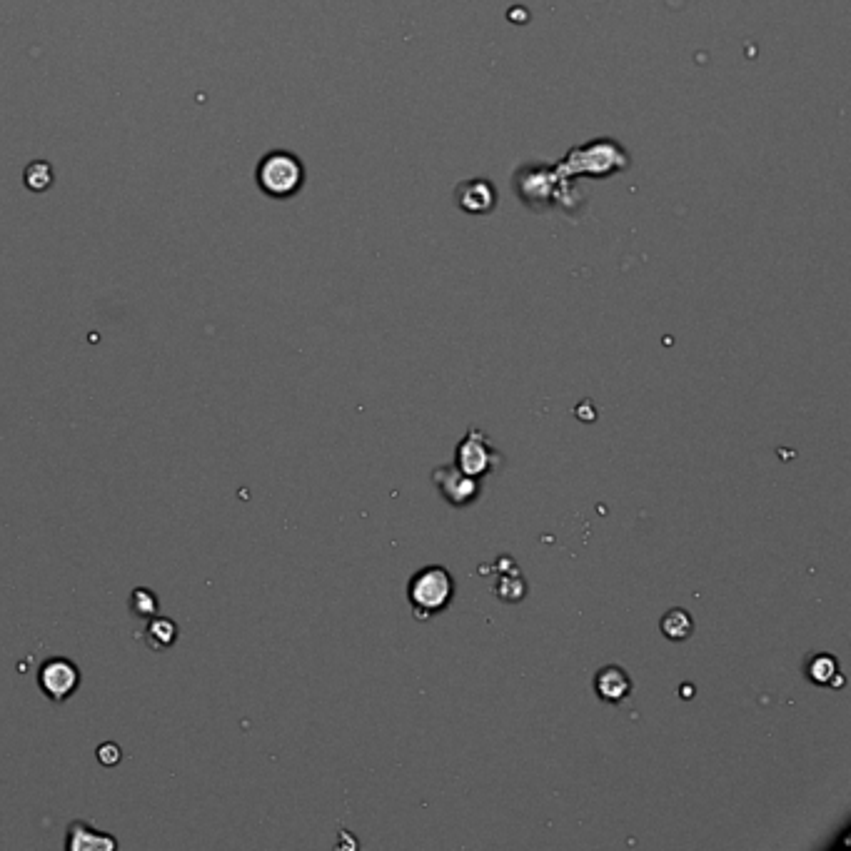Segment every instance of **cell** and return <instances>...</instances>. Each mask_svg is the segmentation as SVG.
I'll return each mask as SVG.
<instances>
[{"mask_svg": "<svg viewBox=\"0 0 851 851\" xmlns=\"http://www.w3.org/2000/svg\"><path fill=\"white\" fill-rule=\"evenodd\" d=\"M455 582L445 567H425L410 579V602L420 614H435L450 604Z\"/></svg>", "mask_w": 851, "mask_h": 851, "instance_id": "cell-1", "label": "cell"}, {"mask_svg": "<svg viewBox=\"0 0 851 851\" xmlns=\"http://www.w3.org/2000/svg\"><path fill=\"white\" fill-rule=\"evenodd\" d=\"M302 178V165L295 155L290 153H270L268 158H263L258 168V183L273 198H290L300 190Z\"/></svg>", "mask_w": 851, "mask_h": 851, "instance_id": "cell-2", "label": "cell"}, {"mask_svg": "<svg viewBox=\"0 0 851 851\" xmlns=\"http://www.w3.org/2000/svg\"><path fill=\"white\" fill-rule=\"evenodd\" d=\"M80 667L73 659L50 657L40 664L38 669V687L50 702L63 704L78 692L80 687Z\"/></svg>", "mask_w": 851, "mask_h": 851, "instance_id": "cell-3", "label": "cell"}, {"mask_svg": "<svg viewBox=\"0 0 851 851\" xmlns=\"http://www.w3.org/2000/svg\"><path fill=\"white\" fill-rule=\"evenodd\" d=\"M65 849L68 851H115L118 849V839L113 834L98 832L90 827L88 822H70L68 824V839H65Z\"/></svg>", "mask_w": 851, "mask_h": 851, "instance_id": "cell-4", "label": "cell"}, {"mask_svg": "<svg viewBox=\"0 0 851 851\" xmlns=\"http://www.w3.org/2000/svg\"><path fill=\"white\" fill-rule=\"evenodd\" d=\"M490 462H492V452L490 447L485 445V437H482L477 430H470L467 440L460 445V452H457V465H460V472H465V475L470 477H477L490 467Z\"/></svg>", "mask_w": 851, "mask_h": 851, "instance_id": "cell-5", "label": "cell"}, {"mask_svg": "<svg viewBox=\"0 0 851 851\" xmlns=\"http://www.w3.org/2000/svg\"><path fill=\"white\" fill-rule=\"evenodd\" d=\"M457 200H460V208L467 213H490L495 208V188H490L487 180H467L457 188Z\"/></svg>", "mask_w": 851, "mask_h": 851, "instance_id": "cell-6", "label": "cell"}, {"mask_svg": "<svg viewBox=\"0 0 851 851\" xmlns=\"http://www.w3.org/2000/svg\"><path fill=\"white\" fill-rule=\"evenodd\" d=\"M594 689H597L599 699L617 704L632 692V679L624 674V669L604 667L602 672L597 674V679H594Z\"/></svg>", "mask_w": 851, "mask_h": 851, "instance_id": "cell-7", "label": "cell"}, {"mask_svg": "<svg viewBox=\"0 0 851 851\" xmlns=\"http://www.w3.org/2000/svg\"><path fill=\"white\" fill-rule=\"evenodd\" d=\"M455 480L457 482H452V477L447 475V470L435 472V482L440 485L442 495H445L447 500L452 502V505H465L470 497H475L477 482L472 480L470 475H465V472H460V470H455Z\"/></svg>", "mask_w": 851, "mask_h": 851, "instance_id": "cell-8", "label": "cell"}, {"mask_svg": "<svg viewBox=\"0 0 851 851\" xmlns=\"http://www.w3.org/2000/svg\"><path fill=\"white\" fill-rule=\"evenodd\" d=\"M178 634L180 629L173 619L155 614V617L148 619V627H145V644L153 652H165V649H170L178 642Z\"/></svg>", "mask_w": 851, "mask_h": 851, "instance_id": "cell-9", "label": "cell"}, {"mask_svg": "<svg viewBox=\"0 0 851 851\" xmlns=\"http://www.w3.org/2000/svg\"><path fill=\"white\" fill-rule=\"evenodd\" d=\"M662 632L669 639H687L694 632V622L684 609H672L662 617Z\"/></svg>", "mask_w": 851, "mask_h": 851, "instance_id": "cell-10", "label": "cell"}, {"mask_svg": "<svg viewBox=\"0 0 851 851\" xmlns=\"http://www.w3.org/2000/svg\"><path fill=\"white\" fill-rule=\"evenodd\" d=\"M160 609L158 597H155L153 589L148 587H138L133 589V594H130V612L135 614L138 619H150L155 617Z\"/></svg>", "mask_w": 851, "mask_h": 851, "instance_id": "cell-11", "label": "cell"}, {"mask_svg": "<svg viewBox=\"0 0 851 851\" xmlns=\"http://www.w3.org/2000/svg\"><path fill=\"white\" fill-rule=\"evenodd\" d=\"M50 183H53V170H50L48 163L35 160V163H30L28 168H25V185H28L30 190L40 193V190H48Z\"/></svg>", "mask_w": 851, "mask_h": 851, "instance_id": "cell-12", "label": "cell"}, {"mask_svg": "<svg viewBox=\"0 0 851 851\" xmlns=\"http://www.w3.org/2000/svg\"><path fill=\"white\" fill-rule=\"evenodd\" d=\"M120 759H123V749L115 742H103L98 747V762L103 764V767H115Z\"/></svg>", "mask_w": 851, "mask_h": 851, "instance_id": "cell-13", "label": "cell"}]
</instances>
